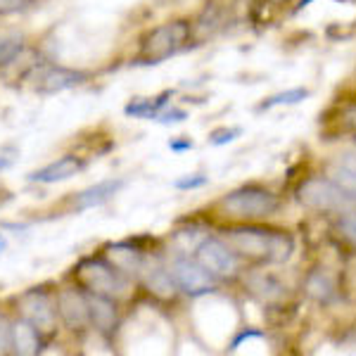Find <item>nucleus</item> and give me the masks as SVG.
<instances>
[{"label":"nucleus","mask_w":356,"mask_h":356,"mask_svg":"<svg viewBox=\"0 0 356 356\" xmlns=\"http://www.w3.org/2000/svg\"><path fill=\"white\" fill-rule=\"evenodd\" d=\"M228 245L235 250L240 259L254 264H285L295 252V240L288 231L259 226H243L226 231Z\"/></svg>","instance_id":"f257e3e1"},{"label":"nucleus","mask_w":356,"mask_h":356,"mask_svg":"<svg viewBox=\"0 0 356 356\" xmlns=\"http://www.w3.org/2000/svg\"><path fill=\"white\" fill-rule=\"evenodd\" d=\"M216 209L233 221H245V223L266 221L278 214L280 197L261 186H243L238 191L223 195L219 202H216Z\"/></svg>","instance_id":"f03ea898"},{"label":"nucleus","mask_w":356,"mask_h":356,"mask_svg":"<svg viewBox=\"0 0 356 356\" xmlns=\"http://www.w3.org/2000/svg\"><path fill=\"white\" fill-rule=\"evenodd\" d=\"M74 278L86 292H97L117 302H124L134 295V280L117 266H112L102 254L79 261V266L74 268Z\"/></svg>","instance_id":"7ed1b4c3"},{"label":"nucleus","mask_w":356,"mask_h":356,"mask_svg":"<svg viewBox=\"0 0 356 356\" xmlns=\"http://www.w3.org/2000/svg\"><path fill=\"white\" fill-rule=\"evenodd\" d=\"M193 36L191 22H169V24L154 26L140 38V50H138V62L140 65H159V62L174 57L178 50L186 48V43Z\"/></svg>","instance_id":"20e7f679"},{"label":"nucleus","mask_w":356,"mask_h":356,"mask_svg":"<svg viewBox=\"0 0 356 356\" xmlns=\"http://www.w3.org/2000/svg\"><path fill=\"white\" fill-rule=\"evenodd\" d=\"M297 200L316 211H335V214H347L354 211L356 200L349 197L347 191H342L332 178L312 176L300 183L297 188Z\"/></svg>","instance_id":"39448f33"},{"label":"nucleus","mask_w":356,"mask_h":356,"mask_svg":"<svg viewBox=\"0 0 356 356\" xmlns=\"http://www.w3.org/2000/svg\"><path fill=\"white\" fill-rule=\"evenodd\" d=\"M166 266H169L171 275H174L178 292H183V295H188V297L209 295V292H214L216 285H219V278L207 271L202 264L195 259V254L176 252Z\"/></svg>","instance_id":"423d86ee"},{"label":"nucleus","mask_w":356,"mask_h":356,"mask_svg":"<svg viewBox=\"0 0 356 356\" xmlns=\"http://www.w3.org/2000/svg\"><path fill=\"white\" fill-rule=\"evenodd\" d=\"M193 254L207 271L216 275L219 280H233L235 275H240V257L235 254V250L223 238L207 235Z\"/></svg>","instance_id":"0eeeda50"},{"label":"nucleus","mask_w":356,"mask_h":356,"mask_svg":"<svg viewBox=\"0 0 356 356\" xmlns=\"http://www.w3.org/2000/svg\"><path fill=\"white\" fill-rule=\"evenodd\" d=\"M19 314L29 323H33L43 335H53L57 328V309H55V295H50L45 288H31L22 292L19 300Z\"/></svg>","instance_id":"6e6552de"},{"label":"nucleus","mask_w":356,"mask_h":356,"mask_svg":"<svg viewBox=\"0 0 356 356\" xmlns=\"http://www.w3.org/2000/svg\"><path fill=\"white\" fill-rule=\"evenodd\" d=\"M55 309L57 318L62 321L67 330L72 332H86L90 328V314H88V300L81 285H65L55 295Z\"/></svg>","instance_id":"1a4fd4ad"},{"label":"nucleus","mask_w":356,"mask_h":356,"mask_svg":"<svg viewBox=\"0 0 356 356\" xmlns=\"http://www.w3.org/2000/svg\"><path fill=\"white\" fill-rule=\"evenodd\" d=\"M138 283L143 285L154 300H162V302H171L178 297V285L171 275L169 266L157 259V257L147 254L145 264H143V271L138 275Z\"/></svg>","instance_id":"9d476101"},{"label":"nucleus","mask_w":356,"mask_h":356,"mask_svg":"<svg viewBox=\"0 0 356 356\" xmlns=\"http://www.w3.org/2000/svg\"><path fill=\"white\" fill-rule=\"evenodd\" d=\"M88 74L81 72V69H69L62 65H48L38 72L36 76V93L41 95H57V93H65L69 88H76L81 86Z\"/></svg>","instance_id":"9b49d317"},{"label":"nucleus","mask_w":356,"mask_h":356,"mask_svg":"<svg viewBox=\"0 0 356 356\" xmlns=\"http://www.w3.org/2000/svg\"><path fill=\"white\" fill-rule=\"evenodd\" d=\"M86 300H88V314H90V328L97 335L110 337L114 330L119 328V321H122V312H119V302L112 297L97 295V292H86Z\"/></svg>","instance_id":"f8f14e48"},{"label":"nucleus","mask_w":356,"mask_h":356,"mask_svg":"<svg viewBox=\"0 0 356 356\" xmlns=\"http://www.w3.org/2000/svg\"><path fill=\"white\" fill-rule=\"evenodd\" d=\"M102 257L117 266L124 275H129L131 280H138V275L143 271V264H145L147 254L140 250L138 245H134V240H122V243H110L102 247Z\"/></svg>","instance_id":"ddd939ff"},{"label":"nucleus","mask_w":356,"mask_h":356,"mask_svg":"<svg viewBox=\"0 0 356 356\" xmlns=\"http://www.w3.org/2000/svg\"><path fill=\"white\" fill-rule=\"evenodd\" d=\"M83 169H86V162L81 157H76V154H62V157H57L55 162L45 164L43 169L29 174V181L43 183V186H53V183L67 181V178L81 174Z\"/></svg>","instance_id":"4468645a"},{"label":"nucleus","mask_w":356,"mask_h":356,"mask_svg":"<svg viewBox=\"0 0 356 356\" xmlns=\"http://www.w3.org/2000/svg\"><path fill=\"white\" fill-rule=\"evenodd\" d=\"M126 186L124 178H107V181H100L95 186L86 188L76 195L74 200V209L86 211V209H95V207H102L105 202H110L114 195H119V191Z\"/></svg>","instance_id":"2eb2a0df"},{"label":"nucleus","mask_w":356,"mask_h":356,"mask_svg":"<svg viewBox=\"0 0 356 356\" xmlns=\"http://www.w3.org/2000/svg\"><path fill=\"white\" fill-rule=\"evenodd\" d=\"M43 352V332L26 318L13 321V354L17 356H36Z\"/></svg>","instance_id":"dca6fc26"},{"label":"nucleus","mask_w":356,"mask_h":356,"mask_svg":"<svg viewBox=\"0 0 356 356\" xmlns=\"http://www.w3.org/2000/svg\"><path fill=\"white\" fill-rule=\"evenodd\" d=\"M245 285H247V290H250L252 295L259 297V300H264V302H278V300H283L285 292H288V288H285V285L280 283L275 275L266 273V271L247 273L245 275Z\"/></svg>","instance_id":"f3484780"},{"label":"nucleus","mask_w":356,"mask_h":356,"mask_svg":"<svg viewBox=\"0 0 356 356\" xmlns=\"http://www.w3.org/2000/svg\"><path fill=\"white\" fill-rule=\"evenodd\" d=\"M304 290L307 295L316 300L318 304H332L337 300V288H335V280L330 278V273L321 271L316 268L307 275V283H304Z\"/></svg>","instance_id":"a211bd4d"},{"label":"nucleus","mask_w":356,"mask_h":356,"mask_svg":"<svg viewBox=\"0 0 356 356\" xmlns=\"http://www.w3.org/2000/svg\"><path fill=\"white\" fill-rule=\"evenodd\" d=\"M171 95H174V90H164V93L157 97H136V100H131L129 105H126L124 112L129 114V117H138V119H154L166 107Z\"/></svg>","instance_id":"6ab92c4d"},{"label":"nucleus","mask_w":356,"mask_h":356,"mask_svg":"<svg viewBox=\"0 0 356 356\" xmlns=\"http://www.w3.org/2000/svg\"><path fill=\"white\" fill-rule=\"evenodd\" d=\"M330 178L356 200V159H342L330 169Z\"/></svg>","instance_id":"aec40b11"},{"label":"nucleus","mask_w":356,"mask_h":356,"mask_svg":"<svg viewBox=\"0 0 356 356\" xmlns=\"http://www.w3.org/2000/svg\"><path fill=\"white\" fill-rule=\"evenodd\" d=\"M24 53V36L22 33H10V36H0V69L10 67L17 62V57Z\"/></svg>","instance_id":"412c9836"},{"label":"nucleus","mask_w":356,"mask_h":356,"mask_svg":"<svg viewBox=\"0 0 356 356\" xmlns=\"http://www.w3.org/2000/svg\"><path fill=\"white\" fill-rule=\"evenodd\" d=\"M304 97H309L307 88H290L278 95H271L268 100H264L259 110H271V107H278V105H297V102H302Z\"/></svg>","instance_id":"4be33fe9"},{"label":"nucleus","mask_w":356,"mask_h":356,"mask_svg":"<svg viewBox=\"0 0 356 356\" xmlns=\"http://www.w3.org/2000/svg\"><path fill=\"white\" fill-rule=\"evenodd\" d=\"M209 186V176L204 174H186L174 181L176 191H200V188Z\"/></svg>","instance_id":"5701e85b"},{"label":"nucleus","mask_w":356,"mask_h":356,"mask_svg":"<svg viewBox=\"0 0 356 356\" xmlns=\"http://www.w3.org/2000/svg\"><path fill=\"white\" fill-rule=\"evenodd\" d=\"M13 354V321L0 314V356Z\"/></svg>","instance_id":"b1692460"},{"label":"nucleus","mask_w":356,"mask_h":356,"mask_svg":"<svg viewBox=\"0 0 356 356\" xmlns=\"http://www.w3.org/2000/svg\"><path fill=\"white\" fill-rule=\"evenodd\" d=\"M33 3H36V0H0V17L26 13Z\"/></svg>","instance_id":"393cba45"},{"label":"nucleus","mask_w":356,"mask_h":356,"mask_svg":"<svg viewBox=\"0 0 356 356\" xmlns=\"http://www.w3.org/2000/svg\"><path fill=\"white\" fill-rule=\"evenodd\" d=\"M240 134H243V129H216L214 134L209 136V143L214 147H221V145H228V143H233Z\"/></svg>","instance_id":"a878e982"},{"label":"nucleus","mask_w":356,"mask_h":356,"mask_svg":"<svg viewBox=\"0 0 356 356\" xmlns=\"http://www.w3.org/2000/svg\"><path fill=\"white\" fill-rule=\"evenodd\" d=\"M340 231H342L344 238L356 247V211H347V214H342Z\"/></svg>","instance_id":"bb28decb"},{"label":"nucleus","mask_w":356,"mask_h":356,"mask_svg":"<svg viewBox=\"0 0 356 356\" xmlns=\"http://www.w3.org/2000/svg\"><path fill=\"white\" fill-rule=\"evenodd\" d=\"M188 119V112L186 110H162L154 117V122H159V124H181V122H186Z\"/></svg>","instance_id":"cd10ccee"},{"label":"nucleus","mask_w":356,"mask_h":356,"mask_svg":"<svg viewBox=\"0 0 356 356\" xmlns=\"http://www.w3.org/2000/svg\"><path fill=\"white\" fill-rule=\"evenodd\" d=\"M252 337H264V332H261V330H257V328H245V330H240V335L231 342V347H228V349L233 352V349H238L245 340H252Z\"/></svg>","instance_id":"c85d7f7f"},{"label":"nucleus","mask_w":356,"mask_h":356,"mask_svg":"<svg viewBox=\"0 0 356 356\" xmlns=\"http://www.w3.org/2000/svg\"><path fill=\"white\" fill-rule=\"evenodd\" d=\"M169 147L174 152H186V150H193L195 143L191 140V138H183V140H169Z\"/></svg>","instance_id":"c756f323"},{"label":"nucleus","mask_w":356,"mask_h":356,"mask_svg":"<svg viewBox=\"0 0 356 356\" xmlns=\"http://www.w3.org/2000/svg\"><path fill=\"white\" fill-rule=\"evenodd\" d=\"M344 122H347L349 126H356V105H352L347 112H344Z\"/></svg>","instance_id":"7c9ffc66"},{"label":"nucleus","mask_w":356,"mask_h":356,"mask_svg":"<svg viewBox=\"0 0 356 356\" xmlns=\"http://www.w3.org/2000/svg\"><path fill=\"white\" fill-rule=\"evenodd\" d=\"M309 3H314V0H300V5H297V13H300V10H304V8H307Z\"/></svg>","instance_id":"2f4dec72"},{"label":"nucleus","mask_w":356,"mask_h":356,"mask_svg":"<svg viewBox=\"0 0 356 356\" xmlns=\"http://www.w3.org/2000/svg\"><path fill=\"white\" fill-rule=\"evenodd\" d=\"M8 164H10V159H8V157H0V171H3Z\"/></svg>","instance_id":"473e14b6"},{"label":"nucleus","mask_w":356,"mask_h":356,"mask_svg":"<svg viewBox=\"0 0 356 356\" xmlns=\"http://www.w3.org/2000/svg\"><path fill=\"white\" fill-rule=\"evenodd\" d=\"M5 247H8V245H5V238H3V235H0V252H3Z\"/></svg>","instance_id":"72a5a7b5"},{"label":"nucleus","mask_w":356,"mask_h":356,"mask_svg":"<svg viewBox=\"0 0 356 356\" xmlns=\"http://www.w3.org/2000/svg\"><path fill=\"white\" fill-rule=\"evenodd\" d=\"M337 3H356V0H337Z\"/></svg>","instance_id":"f704fd0d"},{"label":"nucleus","mask_w":356,"mask_h":356,"mask_svg":"<svg viewBox=\"0 0 356 356\" xmlns=\"http://www.w3.org/2000/svg\"><path fill=\"white\" fill-rule=\"evenodd\" d=\"M271 3H285V0H271Z\"/></svg>","instance_id":"c9c22d12"},{"label":"nucleus","mask_w":356,"mask_h":356,"mask_svg":"<svg viewBox=\"0 0 356 356\" xmlns=\"http://www.w3.org/2000/svg\"><path fill=\"white\" fill-rule=\"evenodd\" d=\"M354 145H356V138H354Z\"/></svg>","instance_id":"e433bc0d"}]
</instances>
